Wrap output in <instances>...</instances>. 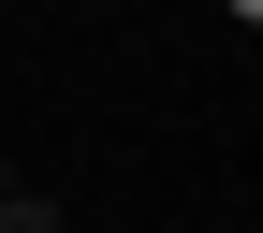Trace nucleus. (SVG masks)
I'll return each instance as SVG.
<instances>
[{
  "mask_svg": "<svg viewBox=\"0 0 263 233\" xmlns=\"http://www.w3.org/2000/svg\"><path fill=\"white\" fill-rule=\"evenodd\" d=\"M15 219H29V204H15V175H0V233H15Z\"/></svg>",
  "mask_w": 263,
  "mask_h": 233,
  "instance_id": "obj_1",
  "label": "nucleus"
},
{
  "mask_svg": "<svg viewBox=\"0 0 263 233\" xmlns=\"http://www.w3.org/2000/svg\"><path fill=\"white\" fill-rule=\"evenodd\" d=\"M219 15H234V29H249V15H263V0H219Z\"/></svg>",
  "mask_w": 263,
  "mask_h": 233,
  "instance_id": "obj_2",
  "label": "nucleus"
}]
</instances>
